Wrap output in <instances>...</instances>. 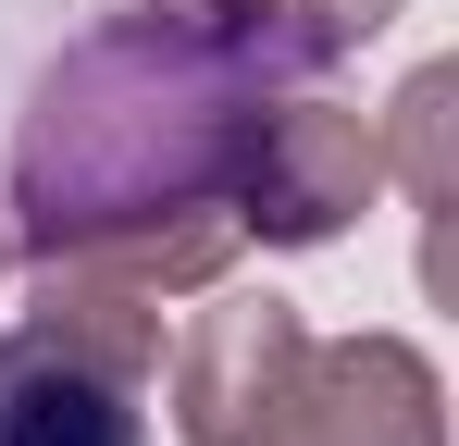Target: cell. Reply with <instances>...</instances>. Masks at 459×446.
Wrapping results in <instances>:
<instances>
[{
	"label": "cell",
	"mask_w": 459,
	"mask_h": 446,
	"mask_svg": "<svg viewBox=\"0 0 459 446\" xmlns=\"http://www.w3.org/2000/svg\"><path fill=\"white\" fill-rule=\"evenodd\" d=\"M286 87H323V50L273 0H125L13 112V261H75L150 297L236 273V161Z\"/></svg>",
	"instance_id": "1"
},
{
	"label": "cell",
	"mask_w": 459,
	"mask_h": 446,
	"mask_svg": "<svg viewBox=\"0 0 459 446\" xmlns=\"http://www.w3.org/2000/svg\"><path fill=\"white\" fill-rule=\"evenodd\" d=\"M161 297L38 261V297L0 322V446H150Z\"/></svg>",
	"instance_id": "2"
},
{
	"label": "cell",
	"mask_w": 459,
	"mask_h": 446,
	"mask_svg": "<svg viewBox=\"0 0 459 446\" xmlns=\"http://www.w3.org/2000/svg\"><path fill=\"white\" fill-rule=\"evenodd\" d=\"M373 186H385L373 112H348L323 87H286L261 112L248 161H236V236H261V248H335L373 211Z\"/></svg>",
	"instance_id": "3"
},
{
	"label": "cell",
	"mask_w": 459,
	"mask_h": 446,
	"mask_svg": "<svg viewBox=\"0 0 459 446\" xmlns=\"http://www.w3.org/2000/svg\"><path fill=\"white\" fill-rule=\"evenodd\" d=\"M299 360H310L299 297H273V286H199V322L174 335V360H161L150 384H161V409H174L186 446H261L273 409H286V384H299Z\"/></svg>",
	"instance_id": "4"
},
{
	"label": "cell",
	"mask_w": 459,
	"mask_h": 446,
	"mask_svg": "<svg viewBox=\"0 0 459 446\" xmlns=\"http://www.w3.org/2000/svg\"><path fill=\"white\" fill-rule=\"evenodd\" d=\"M261 446H447V384L410 335H335L299 360Z\"/></svg>",
	"instance_id": "5"
},
{
	"label": "cell",
	"mask_w": 459,
	"mask_h": 446,
	"mask_svg": "<svg viewBox=\"0 0 459 446\" xmlns=\"http://www.w3.org/2000/svg\"><path fill=\"white\" fill-rule=\"evenodd\" d=\"M447 124H459V63H422L397 99L373 112V149H385V174L410 186V211H422V236H435V211H447V186H459V161H447Z\"/></svg>",
	"instance_id": "6"
},
{
	"label": "cell",
	"mask_w": 459,
	"mask_h": 446,
	"mask_svg": "<svg viewBox=\"0 0 459 446\" xmlns=\"http://www.w3.org/2000/svg\"><path fill=\"white\" fill-rule=\"evenodd\" d=\"M286 13H299V38L323 50V63H348L360 38H385V25H397V0H286Z\"/></svg>",
	"instance_id": "7"
},
{
	"label": "cell",
	"mask_w": 459,
	"mask_h": 446,
	"mask_svg": "<svg viewBox=\"0 0 459 446\" xmlns=\"http://www.w3.org/2000/svg\"><path fill=\"white\" fill-rule=\"evenodd\" d=\"M0 286H13V223H0Z\"/></svg>",
	"instance_id": "8"
}]
</instances>
